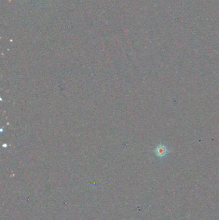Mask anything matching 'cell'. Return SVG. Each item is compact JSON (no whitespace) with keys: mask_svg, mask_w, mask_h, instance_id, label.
Returning a JSON list of instances; mask_svg holds the SVG:
<instances>
[{"mask_svg":"<svg viewBox=\"0 0 219 220\" xmlns=\"http://www.w3.org/2000/svg\"><path fill=\"white\" fill-rule=\"evenodd\" d=\"M154 153L159 158H163L168 154V150L163 143H159L156 147L154 149Z\"/></svg>","mask_w":219,"mask_h":220,"instance_id":"6da1fadb","label":"cell"}]
</instances>
